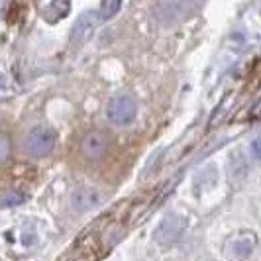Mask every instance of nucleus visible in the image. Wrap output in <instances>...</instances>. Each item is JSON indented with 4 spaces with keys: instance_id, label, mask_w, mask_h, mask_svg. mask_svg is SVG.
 <instances>
[{
    "instance_id": "nucleus-1",
    "label": "nucleus",
    "mask_w": 261,
    "mask_h": 261,
    "mask_svg": "<svg viewBox=\"0 0 261 261\" xmlns=\"http://www.w3.org/2000/svg\"><path fill=\"white\" fill-rule=\"evenodd\" d=\"M106 118L112 126L116 128H126L134 124V120L138 118V102L132 94H116L110 98V102L106 106Z\"/></svg>"
},
{
    "instance_id": "nucleus-2",
    "label": "nucleus",
    "mask_w": 261,
    "mask_h": 261,
    "mask_svg": "<svg viewBox=\"0 0 261 261\" xmlns=\"http://www.w3.org/2000/svg\"><path fill=\"white\" fill-rule=\"evenodd\" d=\"M57 145V132L47 126H36L28 132L26 140H24V149L30 157H41L51 155Z\"/></svg>"
},
{
    "instance_id": "nucleus-3",
    "label": "nucleus",
    "mask_w": 261,
    "mask_h": 261,
    "mask_svg": "<svg viewBox=\"0 0 261 261\" xmlns=\"http://www.w3.org/2000/svg\"><path fill=\"white\" fill-rule=\"evenodd\" d=\"M202 0H169L157 10V20L165 26H175L189 20L200 8Z\"/></svg>"
},
{
    "instance_id": "nucleus-4",
    "label": "nucleus",
    "mask_w": 261,
    "mask_h": 261,
    "mask_svg": "<svg viewBox=\"0 0 261 261\" xmlns=\"http://www.w3.org/2000/svg\"><path fill=\"white\" fill-rule=\"evenodd\" d=\"M105 202V193L94 185H81L71 193V208L77 214H85L98 208Z\"/></svg>"
},
{
    "instance_id": "nucleus-5",
    "label": "nucleus",
    "mask_w": 261,
    "mask_h": 261,
    "mask_svg": "<svg viewBox=\"0 0 261 261\" xmlns=\"http://www.w3.org/2000/svg\"><path fill=\"white\" fill-rule=\"evenodd\" d=\"M257 249V236L253 232H238L226 244V257L232 261H248Z\"/></svg>"
},
{
    "instance_id": "nucleus-6",
    "label": "nucleus",
    "mask_w": 261,
    "mask_h": 261,
    "mask_svg": "<svg viewBox=\"0 0 261 261\" xmlns=\"http://www.w3.org/2000/svg\"><path fill=\"white\" fill-rule=\"evenodd\" d=\"M185 230V220L177 214H171L167 218H163L157 224L155 232H153V240L159 246H171L175 244Z\"/></svg>"
},
{
    "instance_id": "nucleus-7",
    "label": "nucleus",
    "mask_w": 261,
    "mask_h": 261,
    "mask_svg": "<svg viewBox=\"0 0 261 261\" xmlns=\"http://www.w3.org/2000/svg\"><path fill=\"white\" fill-rule=\"evenodd\" d=\"M108 136L100 130H92L89 134H85V138L81 140V145H79V151L81 155L89 161H94V159H100L108 151Z\"/></svg>"
},
{
    "instance_id": "nucleus-8",
    "label": "nucleus",
    "mask_w": 261,
    "mask_h": 261,
    "mask_svg": "<svg viewBox=\"0 0 261 261\" xmlns=\"http://www.w3.org/2000/svg\"><path fill=\"white\" fill-rule=\"evenodd\" d=\"M100 22V16L96 12H85L79 16V20L73 26V32H71V41L73 43H85L87 39L94 34V30Z\"/></svg>"
},
{
    "instance_id": "nucleus-9",
    "label": "nucleus",
    "mask_w": 261,
    "mask_h": 261,
    "mask_svg": "<svg viewBox=\"0 0 261 261\" xmlns=\"http://www.w3.org/2000/svg\"><path fill=\"white\" fill-rule=\"evenodd\" d=\"M120 8H122V0H106L98 16H100V20H110L120 12Z\"/></svg>"
},
{
    "instance_id": "nucleus-10",
    "label": "nucleus",
    "mask_w": 261,
    "mask_h": 261,
    "mask_svg": "<svg viewBox=\"0 0 261 261\" xmlns=\"http://www.w3.org/2000/svg\"><path fill=\"white\" fill-rule=\"evenodd\" d=\"M26 200V195L24 193H18V191H12V193H6V195L0 198V206L4 208H12V206H18Z\"/></svg>"
},
{
    "instance_id": "nucleus-11",
    "label": "nucleus",
    "mask_w": 261,
    "mask_h": 261,
    "mask_svg": "<svg viewBox=\"0 0 261 261\" xmlns=\"http://www.w3.org/2000/svg\"><path fill=\"white\" fill-rule=\"evenodd\" d=\"M12 153V144H10V138L6 134H0V165L8 161V157Z\"/></svg>"
},
{
    "instance_id": "nucleus-12",
    "label": "nucleus",
    "mask_w": 261,
    "mask_h": 261,
    "mask_svg": "<svg viewBox=\"0 0 261 261\" xmlns=\"http://www.w3.org/2000/svg\"><path fill=\"white\" fill-rule=\"evenodd\" d=\"M249 153H251V157H253L255 161L261 163V134L251 140V144H249Z\"/></svg>"
}]
</instances>
